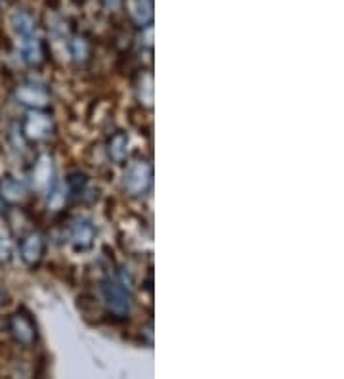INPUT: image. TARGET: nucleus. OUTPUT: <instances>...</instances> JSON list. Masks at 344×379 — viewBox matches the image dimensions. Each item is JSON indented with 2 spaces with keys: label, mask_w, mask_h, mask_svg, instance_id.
<instances>
[{
  "label": "nucleus",
  "mask_w": 344,
  "mask_h": 379,
  "mask_svg": "<svg viewBox=\"0 0 344 379\" xmlns=\"http://www.w3.org/2000/svg\"><path fill=\"white\" fill-rule=\"evenodd\" d=\"M102 297H104V305H106L107 313L124 320L128 318L132 313V305H134V297H132L131 284L124 280V276H109L102 281Z\"/></svg>",
  "instance_id": "1"
},
{
  "label": "nucleus",
  "mask_w": 344,
  "mask_h": 379,
  "mask_svg": "<svg viewBox=\"0 0 344 379\" xmlns=\"http://www.w3.org/2000/svg\"><path fill=\"white\" fill-rule=\"evenodd\" d=\"M16 100L29 109H46L50 106V91L44 84L23 83L14 92Z\"/></svg>",
  "instance_id": "5"
},
{
  "label": "nucleus",
  "mask_w": 344,
  "mask_h": 379,
  "mask_svg": "<svg viewBox=\"0 0 344 379\" xmlns=\"http://www.w3.org/2000/svg\"><path fill=\"white\" fill-rule=\"evenodd\" d=\"M67 188L69 194L75 198H82L88 192V178L82 173H71L67 178Z\"/></svg>",
  "instance_id": "15"
},
{
  "label": "nucleus",
  "mask_w": 344,
  "mask_h": 379,
  "mask_svg": "<svg viewBox=\"0 0 344 379\" xmlns=\"http://www.w3.org/2000/svg\"><path fill=\"white\" fill-rule=\"evenodd\" d=\"M128 14L138 25H149L153 19V4L151 0H128Z\"/></svg>",
  "instance_id": "13"
},
{
  "label": "nucleus",
  "mask_w": 344,
  "mask_h": 379,
  "mask_svg": "<svg viewBox=\"0 0 344 379\" xmlns=\"http://www.w3.org/2000/svg\"><path fill=\"white\" fill-rule=\"evenodd\" d=\"M54 132V119L44 109H31L21 123V134L29 142L48 140Z\"/></svg>",
  "instance_id": "3"
},
{
  "label": "nucleus",
  "mask_w": 344,
  "mask_h": 379,
  "mask_svg": "<svg viewBox=\"0 0 344 379\" xmlns=\"http://www.w3.org/2000/svg\"><path fill=\"white\" fill-rule=\"evenodd\" d=\"M128 146H131V136H128V132H113L106 142L107 157H109L113 163H119V165H121V163L126 161V157H128Z\"/></svg>",
  "instance_id": "11"
},
{
  "label": "nucleus",
  "mask_w": 344,
  "mask_h": 379,
  "mask_svg": "<svg viewBox=\"0 0 344 379\" xmlns=\"http://www.w3.org/2000/svg\"><path fill=\"white\" fill-rule=\"evenodd\" d=\"M44 251H46V238L42 236L41 232H31L27 234L21 243H19V257L27 266H37L41 263L42 257H44Z\"/></svg>",
  "instance_id": "7"
},
{
  "label": "nucleus",
  "mask_w": 344,
  "mask_h": 379,
  "mask_svg": "<svg viewBox=\"0 0 344 379\" xmlns=\"http://www.w3.org/2000/svg\"><path fill=\"white\" fill-rule=\"evenodd\" d=\"M138 98L144 106L151 107V102H153V79L151 75H144L142 81L138 84Z\"/></svg>",
  "instance_id": "16"
},
{
  "label": "nucleus",
  "mask_w": 344,
  "mask_h": 379,
  "mask_svg": "<svg viewBox=\"0 0 344 379\" xmlns=\"http://www.w3.org/2000/svg\"><path fill=\"white\" fill-rule=\"evenodd\" d=\"M8 330L12 333V338L16 343L21 346H33L39 338V331H37V324H35L33 316L27 313V311H17L10 316L8 320Z\"/></svg>",
  "instance_id": "4"
},
{
  "label": "nucleus",
  "mask_w": 344,
  "mask_h": 379,
  "mask_svg": "<svg viewBox=\"0 0 344 379\" xmlns=\"http://www.w3.org/2000/svg\"><path fill=\"white\" fill-rule=\"evenodd\" d=\"M69 50H71V56L77 64H84L90 58V44L84 37H73L69 42Z\"/></svg>",
  "instance_id": "14"
},
{
  "label": "nucleus",
  "mask_w": 344,
  "mask_h": 379,
  "mask_svg": "<svg viewBox=\"0 0 344 379\" xmlns=\"http://www.w3.org/2000/svg\"><path fill=\"white\" fill-rule=\"evenodd\" d=\"M153 184V167L146 159H136L134 163L128 165L124 173L123 186L126 194L132 198H142L146 196Z\"/></svg>",
  "instance_id": "2"
},
{
  "label": "nucleus",
  "mask_w": 344,
  "mask_h": 379,
  "mask_svg": "<svg viewBox=\"0 0 344 379\" xmlns=\"http://www.w3.org/2000/svg\"><path fill=\"white\" fill-rule=\"evenodd\" d=\"M12 27L16 31L17 39H25V37H31L37 35V21L35 17L25 12V10H17L16 14L12 16Z\"/></svg>",
  "instance_id": "12"
},
{
  "label": "nucleus",
  "mask_w": 344,
  "mask_h": 379,
  "mask_svg": "<svg viewBox=\"0 0 344 379\" xmlns=\"http://www.w3.org/2000/svg\"><path fill=\"white\" fill-rule=\"evenodd\" d=\"M31 178H33L35 190L41 194H48L50 190L56 186V169H54L52 157L44 154L37 159L31 171Z\"/></svg>",
  "instance_id": "6"
},
{
  "label": "nucleus",
  "mask_w": 344,
  "mask_h": 379,
  "mask_svg": "<svg viewBox=\"0 0 344 379\" xmlns=\"http://www.w3.org/2000/svg\"><path fill=\"white\" fill-rule=\"evenodd\" d=\"M96 234L98 232H96V226L92 224V221H88V219H79L71 226L69 241H71L75 251H88L94 246Z\"/></svg>",
  "instance_id": "8"
},
{
  "label": "nucleus",
  "mask_w": 344,
  "mask_h": 379,
  "mask_svg": "<svg viewBox=\"0 0 344 379\" xmlns=\"http://www.w3.org/2000/svg\"><path fill=\"white\" fill-rule=\"evenodd\" d=\"M29 198V190L16 176L0 178V199L8 205H21Z\"/></svg>",
  "instance_id": "9"
},
{
  "label": "nucleus",
  "mask_w": 344,
  "mask_h": 379,
  "mask_svg": "<svg viewBox=\"0 0 344 379\" xmlns=\"http://www.w3.org/2000/svg\"><path fill=\"white\" fill-rule=\"evenodd\" d=\"M12 255H14L12 243H10V239L0 232V263H10V261H12Z\"/></svg>",
  "instance_id": "17"
},
{
  "label": "nucleus",
  "mask_w": 344,
  "mask_h": 379,
  "mask_svg": "<svg viewBox=\"0 0 344 379\" xmlns=\"http://www.w3.org/2000/svg\"><path fill=\"white\" fill-rule=\"evenodd\" d=\"M6 299H8V297H6V293H4V291L0 289V308L6 305Z\"/></svg>",
  "instance_id": "18"
},
{
  "label": "nucleus",
  "mask_w": 344,
  "mask_h": 379,
  "mask_svg": "<svg viewBox=\"0 0 344 379\" xmlns=\"http://www.w3.org/2000/svg\"><path fill=\"white\" fill-rule=\"evenodd\" d=\"M19 52H21V58L27 66L39 67L44 64V46H42V41L39 33L31 35V37H25V39H19Z\"/></svg>",
  "instance_id": "10"
}]
</instances>
